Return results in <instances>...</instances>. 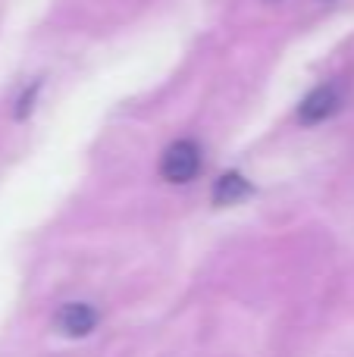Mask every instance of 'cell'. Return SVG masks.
Returning a JSON list of instances; mask_svg holds the SVG:
<instances>
[{"label":"cell","instance_id":"cell-1","mask_svg":"<svg viewBox=\"0 0 354 357\" xmlns=\"http://www.w3.org/2000/svg\"><path fill=\"white\" fill-rule=\"evenodd\" d=\"M201 169V148L194 142H176L163 151V160H160V176L173 185L182 182H192Z\"/></svg>","mask_w":354,"mask_h":357},{"label":"cell","instance_id":"cell-2","mask_svg":"<svg viewBox=\"0 0 354 357\" xmlns=\"http://www.w3.org/2000/svg\"><path fill=\"white\" fill-rule=\"evenodd\" d=\"M336 110H339V91L332 85H320L301 100L298 119L307 126H317V123H323V119H330Z\"/></svg>","mask_w":354,"mask_h":357},{"label":"cell","instance_id":"cell-3","mask_svg":"<svg viewBox=\"0 0 354 357\" xmlns=\"http://www.w3.org/2000/svg\"><path fill=\"white\" fill-rule=\"evenodd\" d=\"M56 326H60V333L69 335V339H82V335H88L98 326V310L88 307V304H66V307L56 314Z\"/></svg>","mask_w":354,"mask_h":357},{"label":"cell","instance_id":"cell-4","mask_svg":"<svg viewBox=\"0 0 354 357\" xmlns=\"http://www.w3.org/2000/svg\"><path fill=\"white\" fill-rule=\"evenodd\" d=\"M251 191H254V188H251V185L245 182L238 173H226V176L217 178V185H213V204H217V207L238 204V201H245Z\"/></svg>","mask_w":354,"mask_h":357}]
</instances>
